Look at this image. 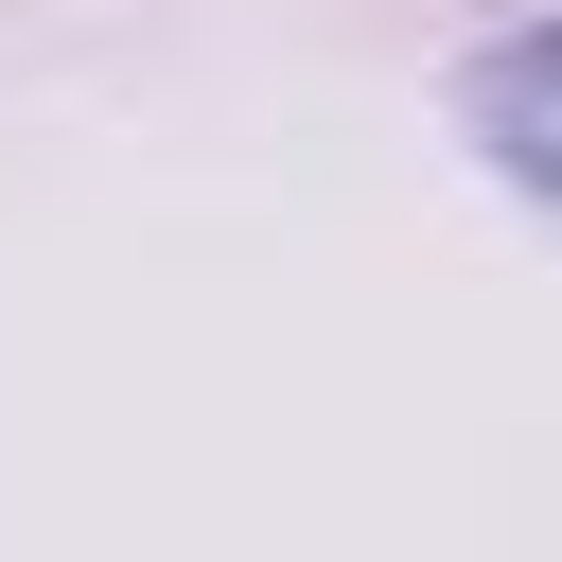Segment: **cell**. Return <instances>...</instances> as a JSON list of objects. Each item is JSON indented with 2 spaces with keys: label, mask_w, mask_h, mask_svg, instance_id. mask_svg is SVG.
<instances>
[{
  "label": "cell",
  "mask_w": 562,
  "mask_h": 562,
  "mask_svg": "<svg viewBox=\"0 0 562 562\" xmlns=\"http://www.w3.org/2000/svg\"><path fill=\"white\" fill-rule=\"evenodd\" d=\"M457 123L492 140V176H509V193H544V211H562V18L492 35V53L457 70Z\"/></svg>",
  "instance_id": "obj_1"
}]
</instances>
